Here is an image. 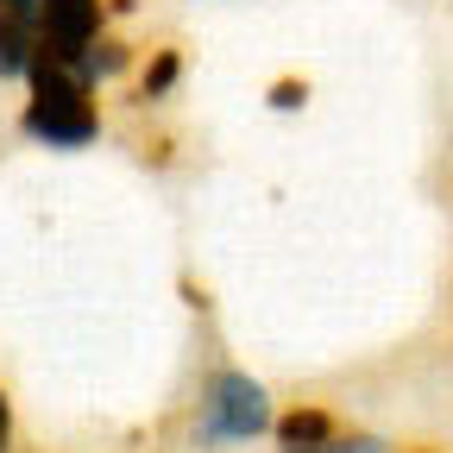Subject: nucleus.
<instances>
[{"mask_svg": "<svg viewBox=\"0 0 453 453\" xmlns=\"http://www.w3.org/2000/svg\"><path fill=\"white\" fill-rule=\"evenodd\" d=\"M283 453H321V447H283Z\"/></svg>", "mask_w": 453, "mask_h": 453, "instance_id": "9b49d317", "label": "nucleus"}, {"mask_svg": "<svg viewBox=\"0 0 453 453\" xmlns=\"http://www.w3.org/2000/svg\"><path fill=\"white\" fill-rule=\"evenodd\" d=\"M32 44H38L32 19L0 7V76H26V64H32Z\"/></svg>", "mask_w": 453, "mask_h": 453, "instance_id": "20e7f679", "label": "nucleus"}, {"mask_svg": "<svg viewBox=\"0 0 453 453\" xmlns=\"http://www.w3.org/2000/svg\"><path fill=\"white\" fill-rule=\"evenodd\" d=\"M271 428V403L265 390L246 378V372H220L208 384V416H202V441H246Z\"/></svg>", "mask_w": 453, "mask_h": 453, "instance_id": "f03ea898", "label": "nucleus"}, {"mask_svg": "<svg viewBox=\"0 0 453 453\" xmlns=\"http://www.w3.org/2000/svg\"><path fill=\"white\" fill-rule=\"evenodd\" d=\"M321 453H384V447H378V441H340V447H334V441H327V447H321Z\"/></svg>", "mask_w": 453, "mask_h": 453, "instance_id": "6e6552de", "label": "nucleus"}, {"mask_svg": "<svg viewBox=\"0 0 453 453\" xmlns=\"http://www.w3.org/2000/svg\"><path fill=\"white\" fill-rule=\"evenodd\" d=\"M32 32H38V50H44V57H57V64L76 76L82 44H95V38H101V0H38Z\"/></svg>", "mask_w": 453, "mask_h": 453, "instance_id": "7ed1b4c3", "label": "nucleus"}, {"mask_svg": "<svg viewBox=\"0 0 453 453\" xmlns=\"http://www.w3.org/2000/svg\"><path fill=\"white\" fill-rule=\"evenodd\" d=\"M7 13H26V19H38V0H0Z\"/></svg>", "mask_w": 453, "mask_h": 453, "instance_id": "9d476101", "label": "nucleus"}, {"mask_svg": "<svg viewBox=\"0 0 453 453\" xmlns=\"http://www.w3.org/2000/svg\"><path fill=\"white\" fill-rule=\"evenodd\" d=\"M177 70H183V57H177V50H157V57H151V70H145V88H139V101H157V95H170Z\"/></svg>", "mask_w": 453, "mask_h": 453, "instance_id": "423d86ee", "label": "nucleus"}, {"mask_svg": "<svg viewBox=\"0 0 453 453\" xmlns=\"http://www.w3.org/2000/svg\"><path fill=\"white\" fill-rule=\"evenodd\" d=\"M303 101H309V82H296V76L271 82V107H283V113H290V107H303Z\"/></svg>", "mask_w": 453, "mask_h": 453, "instance_id": "0eeeda50", "label": "nucleus"}, {"mask_svg": "<svg viewBox=\"0 0 453 453\" xmlns=\"http://www.w3.org/2000/svg\"><path fill=\"white\" fill-rule=\"evenodd\" d=\"M7 434H13V410H7V390H0V453H7Z\"/></svg>", "mask_w": 453, "mask_h": 453, "instance_id": "1a4fd4ad", "label": "nucleus"}, {"mask_svg": "<svg viewBox=\"0 0 453 453\" xmlns=\"http://www.w3.org/2000/svg\"><path fill=\"white\" fill-rule=\"evenodd\" d=\"M277 434H283V447H327L334 441V416L327 410H290L277 422Z\"/></svg>", "mask_w": 453, "mask_h": 453, "instance_id": "39448f33", "label": "nucleus"}, {"mask_svg": "<svg viewBox=\"0 0 453 453\" xmlns=\"http://www.w3.org/2000/svg\"><path fill=\"white\" fill-rule=\"evenodd\" d=\"M26 76H32V101H26V133H32V139L70 151V145H88V139L101 133V113H95V101H88V82L70 76L57 57H44V50L32 44Z\"/></svg>", "mask_w": 453, "mask_h": 453, "instance_id": "f257e3e1", "label": "nucleus"}]
</instances>
